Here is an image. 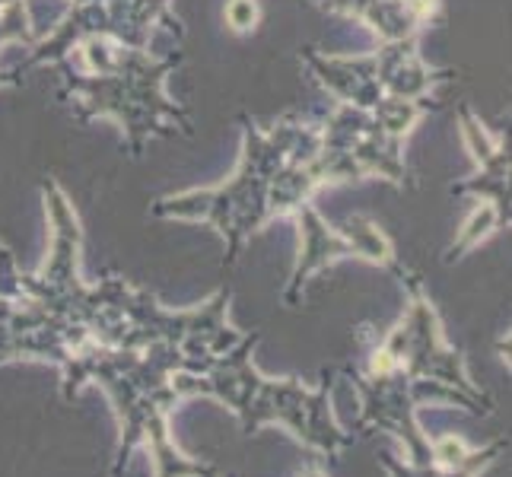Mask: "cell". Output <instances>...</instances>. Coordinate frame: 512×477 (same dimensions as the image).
I'll list each match as a JSON object with an SVG mask.
<instances>
[{"label":"cell","mask_w":512,"mask_h":477,"mask_svg":"<svg viewBox=\"0 0 512 477\" xmlns=\"http://www.w3.org/2000/svg\"><path fill=\"white\" fill-rule=\"evenodd\" d=\"M255 16L258 10L252 0H233V4L226 7V20L233 23V29H249L255 23Z\"/></svg>","instance_id":"cell-1"}]
</instances>
